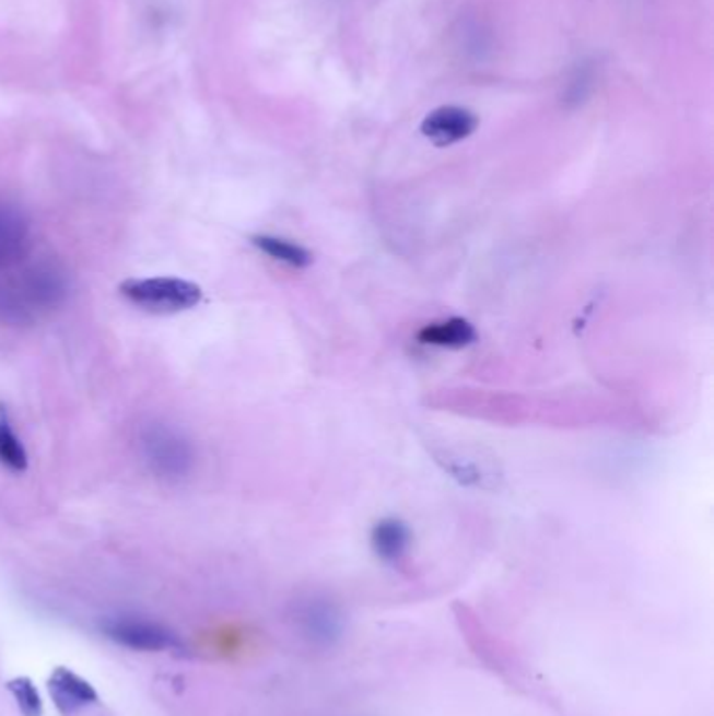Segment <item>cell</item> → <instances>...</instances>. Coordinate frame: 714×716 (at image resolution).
Wrapping results in <instances>:
<instances>
[{"mask_svg": "<svg viewBox=\"0 0 714 716\" xmlns=\"http://www.w3.org/2000/svg\"><path fill=\"white\" fill-rule=\"evenodd\" d=\"M122 296L134 306L155 315H174L189 310L201 302V290L196 283L176 277L128 279L120 287Z\"/></svg>", "mask_w": 714, "mask_h": 716, "instance_id": "obj_1", "label": "cell"}, {"mask_svg": "<svg viewBox=\"0 0 714 716\" xmlns=\"http://www.w3.org/2000/svg\"><path fill=\"white\" fill-rule=\"evenodd\" d=\"M107 639L137 652H174L183 649V642L168 626L139 617H116L103 622Z\"/></svg>", "mask_w": 714, "mask_h": 716, "instance_id": "obj_2", "label": "cell"}, {"mask_svg": "<svg viewBox=\"0 0 714 716\" xmlns=\"http://www.w3.org/2000/svg\"><path fill=\"white\" fill-rule=\"evenodd\" d=\"M478 128V116L459 105H443L430 111L421 122V134L436 148L466 141Z\"/></svg>", "mask_w": 714, "mask_h": 716, "instance_id": "obj_3", "label": "cell"}, {"mask_svg": "<svg viewBox=\"0 0 714 716\" xmlns=\"http://www.w3.org/2000/svg\"><path fill=\"white\" fill-rule=\"evenodd\" d=\"M49 693L61 716H74L97 704L100 693L97 690L75 674L74 670L66 667H57L49 677Z\"/></svg>", "mask_w": 714, "mask_h": 716, "instance_id": "obj_4", "label": "cell"}, {"mask_svg": "<svg viewBox=\"0 0 714 716\" xmlns=\"http://www.w3.org/2000/svg\"><path fill=\"white\" fill-rule=\"evenodd\" d=\"M478 340L476 327L464 317H448L441 321L428 322L418 331V342L423 347L461 350Z\"/></svg>", "mask_w": 714, "mask_h": 716, "instance_id": "obj_5", "label": "cell"}, {"mask_svg": "<svg viewBox=\"0 0 714 716\" xmlns=\"http://www.w3.org/2000/svg\"><path fill=\"white\" fill-rule=\"evenodd\" d=\"M413 541L411 528L400 518L379 519L371 530V547L375 555L388 564L400 562Z\"/></svg>", "mask_w": 714, "mask_h": 716, "instance_id": "obj_6", "label": "cell"}, {"mask_svg": "<svg viewBox=\"0 0 714 716\" xmlns=\"http://www.w3.org/2000/svg\"><path fill=\"white\" fill-rule=\"evenodd\" d=\"M148 457L164 471H183L187 468L191 455H189V446L185 445V441L176 438L173 432L168 430H157L151 432L148 441Z\"/></svg>", "mask_w": 714, "mask_h": 716, "instance_id": "obj_7", "label": "cell"}, {"mask_svg": "<svg viewBox=\"0 0 714 716\" xmlns=\"http://www.w3.org/2000/svg\"><path fill=\"white\" fill-rule=\"evenodd\" d=\"M251 244L258 247L262 254H267L272 260L288 265L292 269H306L313 265L315 256L308 247L300 246L296 242L274 237V235H254Z\"/></svg>", "mask_w": 714, "mask_h": 716, "instance_id": "obj_8", "label": "cell"}, {"mask_svg": "<svg viewBox=\"0 0 714 716\" xmlns=\"http://www.w3.org/2000/svg\"><path fill=\"white\" fill-rule=\"evenodd\" d=\"M0 463L11 471L27 470V453L11 427L4 404H0Z\"/></svg>", "mask_w": 714, "mask_h": 716, "instance_id": "obj_9", "label": "cell"}, {"mask_svg": "<svg viewBox=\"0 0 714 716\" xmlns=\"http://www.w3.org/2000/svg\"><path fill=\"white\" fill-rule=\"evenodd\" d=\"M7 690L9 693L15 697L17 702V708L22 711L24 716H43L45 713V704H43V697L40 693L36 690L34 681L30 677H17V679H11L7 683Z\"/></svg>", "mask_w": 714, "mask_h": 716, "instance_id": "obj_10", "label": "cell"}, {"mask_svg": "<svg viewBox=\"0 0 714 716\" xmlns=\"http://www.w3.org/2000/svg\"><path fill=\"white\" fill-rule=\"evenodd\" d=\"M592 68H578L576 74L572 78V82L567 84L566 103H570V105H578V103H583L585 97L589 95V91H592Z\"/></svg>", "mask_w": 714, "mask_h": 716, "instance_id": "obj_11", "label": "cell"}]
</instances>
